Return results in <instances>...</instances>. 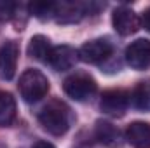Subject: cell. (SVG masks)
<instances>
[{"label": "cell", "instance_id": "obj_18", "mask_svg": "<svg viewBox=\"0 0 150 148\" xmlns=\"http://www.w3.org/2000/svg\"><path fill=\"white\" fill-rule=\"evenodd\" d=\"M140 21H142V26H143L147 32H150V7L149 9H145V12L142 14Z\"/></svg>", "mask_w": 150, "mask_h": 148}, {"label": "cell", "instance_id": "obj_17", "mask_svg": "<svg viewBox=\"0 0 150 148\" xmlns=\"http://www.w3.org/2000/svg\"><path fill=\"white\" fill-rule=\"evenodd\" d=\"M16 11H18V4L0 0V21H11L16 16Z\"/></svg>", "mask_w": 150, "mask_h": 148}, {"label": "cell", "instance_id": "obj_10", "mask_svg": "<svg viewBox=\"0 0 150 148\" xmlns=\"http://www.w3.org/2000/svg\"><path fill=\"white\" fill-rule=\"evenodd\" d=\"M79 59V52L70 45H58L52 47L47 63L56 70V72H65V70H72L75 66V61Z\"/></svg>", "mask_w": 150, "mask_h": 148}, {"label": "cell", "instance_id": "obj_16", "mask_svg": "<svg viewBox=\"0 0 150 148\" xmlns=\"http://www.w3.org/2000/svg\"><path fill=\"white\" fill-rule=\"evenodd\" d=\"M54 9H56L54 2H33L28 5L30 14H33L40 21H47V19L54 18Z\"/></svg>", "mask_w": 150, "mask_h": 148}, {"label": "cell", "instance_id": "obj_9", "mask_svg": "<svg viewBox=\"0 0 150 148\" xmlns=\"http://www.w3.org/2000/svg\"><path fill=\"white\" fill-rule=\"evenodd\" d=\"M18 58H19V45L14 40H7L0 45V78L11 80L16 68H18Z\"/></svg>", "mask_w": 150, "mask_h": 148}, {"label": "cell", "instance_id": "obj_14", "mask_svg": "<svg viewBox=\"0 0 150 148\" xmlns=\"http://www.w3.org/2000/svg\"><path fill=\"white\" fill-rule=\"evenodd\" d=\"M52 47H51V42L49 38L44 37V35H35V37L30 38V44H28V56L37 59V61H45L49 59V54H51Z\"/></svg>", "mask_w": 150, "mask_h": 148}, {"label": "cell", "instance_id": "obj_19", "mask_svg": "<svg viewBox=\"0 0 150 148\" xmlns=\"http://www.w3.org/2000/svg\"><path fill=\"white\" fill-rule=\"evenodd\" d=\"M32 148H56V147H54L52 143H49V141H42V140H40V141H37Z\"/></svg>", "mask_w": 150, "mask_h": 148}, {"label": "cell", "instance_id": "obj_7", "mask_svg": "<svg viewBox=\"0 0 150 148\" xmlns=\"http://www.w3.org/2000/svg\"><path fill=\"white\" fill-rule=\"evenodd\" d=\"M126 63L133 70H145L150 66V40L138 38L126 49Z\"/></svg>", "mask_w": 150, "mask_h": 148}, {"label": "cell", "instance_id": "obj_15", "mask_svg": "<svg viewBox=\"0 0 150 148\" xmlns=\"http://www.w3.org/2000/svg\"><path fill=\"white\" fill-rule=\"evenodd\" d=\"M129 96L138 110H150V82H140Z\"/></svg>", "mask_w": 150, "mask_h": 148}, {"label": "cell", "instance_id": "obj_3", "mask_svg": "<svg viewBox=\"0 0 150 148\" xmlns=\"http://www.w3.org/2000/svg\"><path fill=\"white\" fill-rule=\"evenodd\" d=\"M63 91H65V94L68 98L84 103V101L91 99L96 94L98 84H96V80L89 73H86V72H75V73H72L70 77L65 78Z\"/></svg>", "mask_w": 150, "mask_h": 148}, {"label": "cell", "instance_id": "obj_6", "mask_svg": "<svg viewBox=\"0 0 150 148\" xmlns=\"http://www.w3.org/2000/svg\"><path fill=\"white\" fill-rule=\"evenodd\" d=\"M112 25L115 28V32L122 37H127V35H133L140 30L142 26V21L138 18V14L127 7V5H120L113 11L112 14Z\"/></svg>", "mask_w": 150, "mask_h": 148}, {"label": "cell", "instance_id": "obj_2", "mask_svg": "<svg viewBox=\"0 0 150 148\" xmlns=\"http://www.w3.org/2000/svg\"><path fill=\"white\" fill-rule=\"evenodd\" d=\"M19 92L26 103H37L49 92V80L38 70H25L19 77Z\"/></svg>", "mask_w": 150, "mask_h": 148}, {"label": "cell", "instance_id": "obj_4", "mask_svg": "<svg viewBox=\"0 0 150 148\" xmlns=\"http://www.w3.org/2000/svg\"><path fill=\"white\" fill-rule=\"evenodd\" d=\"M131 103V96L124 89H108L101 94L100 108L110 117H122Z\"/></svg>", "mask_w": 150, "mask_h": 148}, {"label": "cell", "instance_id": "obj_12", "mask_svg": "<svg viewBox=\"0 0 150 148\" xmlns=\"http://www.w3.org/2000/svg\"><path fill=\"white\" fill-rule=\"evenodd\" d=\"M94 136L105 147H117L120 143V131L108 120H98L96 122Z\"/></svg>", "mask_w": 150, "mask_h": 148}, {"label": "cell", "instance_id": "obj_8", "mask_svg": "<svg viewBox=\"0 0 150 148\" xmlns=\"http://www.w3.org/2000/svg\"><path fill=\"white\" fill-rule=\"evenodd\" d=\"M93 4H82V2H59L54 9V19L61 25L79 23L87 11H91Z\"/></svg>", "mask_w": 150, "mask_h": 148}, {"label": "cell", "instance_id": "obj_5", "mask_svg": "<svg viewBox=\"0 0 150 148\" xmlns=\"http://www.w3.org/2000/svg\"><path fill=\"white\" fill-rule=\"evenodd\" d=\"M77 52H79L80 61L96 65V63H101L107 58H110V54L113 52V45L107 38H94V40L86 42Z\"/></svg>", "mask_w": 150, "mask_h": 148}, {"label": "cell", "instance_id": "obj_11", "mask_svg": "<svg viewBox=\"0 0 150 148\" xmlns=\"http://www.w3.org/2000/svg\"><path fill=\"white\" fill-rule=\"evenodd\" d=\"M126 140L133 148H150V124L136 120L126 129Z\"/></svg>", "mask_w": 150, "mask_h": 148}, {"label": "cell", "instance_id": "obj_1", "mask_svg": "<svg viewBox=\"0 0 150 148\" xmlns=\"http://www.w3.org/2000/svg\"><path fill=\"white\" fill-rule=\"evenodd\" d=\"M38 122L52 136H63L70 129L74 122V113L67 103L61 99H52L49 101L38 113Z\"/></svg>", "mask_w": 150, "mask_h": 148}, {"label": "cell", "instance_id": "obj_13", "mask_svg": "<svg viewBox=\"0 0 150 148\" xmlns=\"http://www.w3.org/2000/svg\"><path fill=\"white\" fill-rule=\"evenodd\" d=\"M16 120V99L11 92H0V127H9Z\"/></svg>", "mask_w": 150, "mask_h": 148}]
</instances>
